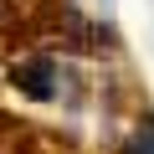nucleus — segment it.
Wrapping results in <instances>:
<instances>
[{
  "mask_svg": "<svg viewBox=\"0 0 154 154\" xmlns=\"http://www.w3.org/2000/svg\"><path fill=\"white\" fill-rule=\"evenodd\" d=\"M67 77H72L67 62L51 57V51H26V57L11 62V88H16L26 103H57Z\"/></svg>",
  "mask_w": 154,
  "mask_h": 154,
  "instance_id": "obj_1",
  "label": "nucleus"
},
{
  "mask_svg": "<svg viewBox=\"0 0 154 154\" xmlns=\"http://www.w3.org/2000/svg\"><path fill=\"white\" fill-rule=\"evenodd\" d=\"M123 154H154V113L134 123V134H128V144H123Z\"/></svg>",
  "mask_w": 154,
  "mask_h": 154,
  "instance_id": "obj_2",
  "label": "nucleus"
}]
</instances>
